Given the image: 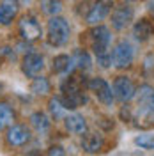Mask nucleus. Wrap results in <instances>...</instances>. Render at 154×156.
Here are the masks:
<instances>
[{"instance_id":"f257e3e1","label":"nucleus","mask_w":154,"mask_h":156,"mask_svg":"<svg viewBox=\"0 0 154 156\" xmlns=\"http://www.w3.org/2000/svg\"><path fill=\"white\" fill-rule=\"evenodd\" d=\"M83 71H80L76 75H71V76L62 83V101L68 108H78L80 105L85 103V76H82Z\"/></svg>"},{"instance_id":"f03ea898","label":"nucleus","mask_w":154,"mask_h":156,"mask_svg":"<svg viewBox=\"0 0 154 156\" xmlns=\"http://www.w3.org/2000/svg\"><path fill=\"white\" fill-rule=\"evenodd\" d=\"M71 37V27L68 20L51 16L48 21V43L51 46H64Z\"/></svg>"},{"instance_id":"7ed1b4c3","label":"nucleus","mask_w":154,"mask_h":156,"mask_svg":"<svg viewBox=\"0 0 154 156\" xmlns=\"http://www.w3.org/2000/svg\"><path fill=\"white\" fill-rule=\"evenodd\" d=\"M133 58H135V50L131 46V43L126 41V39L119 41L115 46H114V50H112V64L117 69L131 68Z\"/></svg>"},{"instance_id":"20e7f679","label":"nucleus","mask_w":154,"mask_h":156,"mask_svg":"<svg viewBox=\"0 0 154 156\" xmlns=\"http://www.w3.org/2000/svg\"><path fill=\"white\" fill-rule=\"evenodd\" d=\"M90 36V43H92V50L97 55L108 53L110 50V43H112V32L105 25H94V29L89 32Z\"/></svg>"},{"instance_id":"39448f33","label":"nucleus","mask_w":154,"mask_h":156,"mask_svg":"<svg viewBox=\"0 0 154 156\" xmlns=\"http://www.w3.org/2000/svg\"><path fill=\"white\" fill-rule=\"evenodd\" d=\"M87 87H89L90 92H94V96L97 98V101H101L103 105L110 107V105L114 103V99H115L114 89L108 85L106 80H103V78H92V80L87 83Z\"/></svg>"},{"instance_id":"423d86ee","label":"nucleus","mask_w":154,"mask_h":156,"mask_svg":"<svg viewBox=\"0 0 154 156\" xmlns=\"http://www.w3.org/2000/svg\"><path fill=\"white\" fill-rule=\"evenodd\" d=\"M18 32L23 41H37L43 36V29H41V23L34 16H23L18 23Z\"/></svg>"},{"instance_id":"0eeeda50","label":"nucleus","mask_w":154,"mask_h":156,"mask_svg":"<svg viewBox=\"0 0 154 156\" xmlns=\"http://www.w3.org/2000/svg\"><path fill=\"white\" fill-rule=\"evenodd\" d=\"M112 5H114L112 0H96L92 4V7H89V11H87L85 21L89 25H99L112 12Z\"/></svg>"},{"instance_id":"6e6552de","label":"nucleus","mask_w":154,"mask_h":156,"mask_svg":"<svg viewBox=\"0 0 154 156\" xmlns=\"http://www.w3.org/2000/svg\"><path fill=\"white\" fill-rule=\"evenodd\" d=\"M114 96H115L119 101H122V103L131 101V99L136 96L135 83H133L128 76H117L115 80H114Z\"/></svg>"},{"instance_id":"1a4fd4ad","label":"nucleus","mask_w":154,"mask_h":156,"mask_svg":"<svg viewBox=\"0 0 154 156\" xmlns=\"http://www.w3.org/2000/svg\"><path fill=\"white\" fill-rule=\"evenodd\" d=\"M135 18V11L131 5H117L115 9L112 11V27L115 30H124L131 25V21Z\"/></svg>"},{"instance_id":"9d476101","label":"nucleus","mask_w":154,"mask_h":156,"mask_svg":"<svg viewBox=\"0 0 154 156\" xmlns=\"http://www.w3.org/2000/svg\"><path fill=\"white\" fill-rule=\"evenodd\" d=\"M44 69V58L41 53H27L21 60V71L29 78H36Z\"/></svg>"},{"instance_id":"9b49d317","label":"nucleus","mask_w":154,"mask_h":156,"mask_svg":"<svg viewBox=\"0 0 154 156\" xmlns=\"http://www.w3.org/2000/svg\"><path fill=\"white\" fill-rule=\"evenodd\" d=\"M7 144L12 147H21L30 140V129L23 124H11L7 129Z\"/></svg>"},{"instance_id":"f8f14e48","label":"nucleus","mask_w":154,"mask_h":156,"mask_svg":"<svg viewBox=\"0 0 154 156\" xmlns=\"http://www.w3.org/2000/svg\"><path fill=\"white\" fill-rule=\"evenodd\" d=\"M103 144H105L103 135L101 133H96V131H85L83 136H82V147L85 149L87 153H90V154L99 153Z\"/></svg>"},{"instance_id":"ddd939ff","label":"nucleus","mask_w":154,"mask_h":156,"mask_svg":"<svg viewBox=\"0 0 154 156\" xmlns=\"http://www.w3.org/2000/svg\"><path fill=\"white\" fill-rule=\"evenodd\" d=\"M19 9L18 0H2L0 2V25H9L16 18Z\"/></svg>"},{"instance_id":"4468645a","label":"nucleus","mask_w":154,"mask_h":156,"mask_svg":"<svg viewBox=\"0 0 154 156\" xmlns=\"http://www.w3.org/2000/svg\"><path fill=\"white\" fill-rule=\"evenodd\" d=\"M64 126L69 133H75V135H82L87 131V121L83 115L80 114H66L64 117Z\"/></svg>"},{"instance_id":"2eb2a0df","label":"nucleus","mask_w":154,"mask_h":156,"mask_svg":"<svg viewBox=\"0 0 154 156\" xmlns=\"http://www.w3.org/2000/svg\"><path fill=\"white\" fill-rule=\"evenodd\" d=\"M152 34H154V25H152L151 20L142 18V20H138L135 25H133V36H135V39L142 41V43L147 41Z\"/></svg>"},{"instance_id":"dca6fc26","label":"nucleus","mask_w":154,"mask_h":156,"mask_svg":"<svg viewBox=\"0 0 154 156\" xmlns=\"http://www.w3.org/2000/svg\"><path fill=\"white\" fill-rule=\"evenodd\" d=\"M136 99H138V107H145L149 110H154V87L152 85H140L136 89Z\"/></svg>"},{"instance_id":"f3484780","label":"nucleus","mask_w":154,"mask_h":156,"mask_svg":"<svg viewBox=\"0 0 154 156\" xmlns=\"http://www.w3.org/2000/svg\"><path fill=\"white\" fill-rule=\"evenodd\" d=\"M30 124L36 128V131L41 135H46L50 131V117L44 112H34L30 115Z\"/></svg>"},{"instance_id":"a211bd4d","label":"nucleus","mask_w":154,"mask_h":156,"mask_svg":"<svg viewBox=\"0 0 154 156\" xmlns=\"http://www.w3.org/2000/svg\"><path fill=\"white\" fill-rule=\"evenodd\" d=\"M48 110H50V114H51V117L57 121V119H64V117H66V110H68V107L64 105L62 98L55 96V98H51V99H50Z\"/></svg>"},{"instance_id":"6ab92c4d","label":"nucleus","mask_w":154,"mask_h":156,"mask_svg":"<svg viewBox=\"0 0 154 156\" xmlns=\"http://www.w3.org/2000/svg\"><path fill=\"white\" fill-rule=\"evenodd\" d=\"M73 62L80 71H89L90 66H92V60H90V55L87 50H76L75 55H73Z\"/></svg>"},{"instance_id":"aec40b11","label":"nucleus","mask_w":154,"mask_h":156,"mask_svg":"<svg viewBox=\"0 0 154 156\" xmlns=\"http://www.w3.org/2000/svg\"><path fill=\"white\" fill-rule=\"evenodd\" d=\"M73 57H69L66 53H62V55H57V57L53 58V71L55 73H68L71 71L73 68Z\"/></svg>"},{"instance_id":"412c9836","label":"nucleus","mask_w":154,"mask_h":156,"mask_svg":"<svg viewBox=\"0 0 154 156\" xmlns=\"http://www.w3.org/2000/svg\"><path fill=\"white\" fill-rule=\"evenodd\" d=\"M62 7V0H41V11L48 16H58Z\"/></svg>"},{"instance_id":"4be33fe9","label":"nucleus","mask_w":154,"mask_h":156,"mask_svg":"<svg viewBox=\"0 0 154 156\" xmlns=\"http://www.w3.org/2000/svg\"><path fill=\"white\" fill-rule=\"evenodd\" d=\"M14 122V112L7 103H0V129H5Z\"/></svg>"},{"instance_id":"5701e85b","label":"nucleus","mask_w":154,"mask_h":156,"mask_svg":"<svg viewBox=\"0 0 154 156\" xmlns=\"http://www.w3.org/2000/svg\"><path fill=\"white\" fill-rule=\"evenodd\" d=\"M30 90L37 96H44L50 92V82L44 76H36L30 83Z\"/></svg>"},{"instance_id":"b1692460","label":"nucleus","mask_w":154,"mask_h":156,"mask_svg":"<svg viewBox=\"0 0 154 156\" xmlns=\"http://www.w3.org/2000/svg\"><path fill=\"white\" fill-rule=\"evenodd\" d=\"M135 144L142 149H154V135H138L135 138Z\"/></svg>"},{"instance_id":"393cba45","label":"nucleus","mask_w":154,"mask_h":156,"mask_svg":"<svg viewBox=\"0 0 154 156\" xmlns=\"http://www.w3.org/2000/svg\"><path fill=\"white\" fill-rule=\"evenodd\" d=\"M48 156H66V153H64V149H62V147H58V146H53L51 149H50Z\"/></svg>"}]
</instances>
